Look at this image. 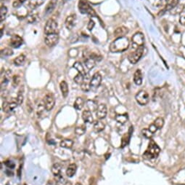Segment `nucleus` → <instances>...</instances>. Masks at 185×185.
Here are the masks:
<instances>
[{
	"label": "nucleus",
	"mask_w": 185,
	"mask_h": 185,
	"mask_svg": "<svg viewBox=\"0 0 185 185\" xmlns=\"http://www.w3.org/2000/svg\"><path fill=\"white\" fill-rule=\"evenodd\" d=\"M129 47V41L127 37H118L111 43L110 50L112 53H123L128 50Z\"/></svg>",
	"instance_id": "f257e3e1"
},
{
	"label": "nucleus",
	"mask_w": 185,
	"mask_h": 185,
	"mask_svg": "<svg viewBox=\"0 0 185 185\" xmlns=\"http://www.w3.org/2000/svg\"><path fill=\"white\" fill-rule=\"evenodd\" d=\"M160 152V147L158 146V144L153 140H151L150 142L149 143L148 149L143 154V157L148 158V159H154V158H156L158 156Z\"/></svg>",
	"instance_id": "f03ea898"
},
{
	"label": "nucleus",
	"mask_w": 185,
	"mask_h": 185,
	"mask_svg": "<svg viewBox=\"0 0 185 185\" xmlns=\"http://www.w3.org/2000/svg\"><path fill=\"white\" fill-rule=\"evenodd\" d=\"M79 9L83 14H88L91 16H97L94 10L90 6L86 0H80L79 2Z\"/></svg>",
	"instance_id": "7ed1b4c3"
},
{
	"label": "nucleus",
	"mask_w": 185,
	"mask_h": 185,
	"mask_svg": "<svg viewBox=\"0 0 185 185\" xmlns=\"http://www.w3.org/2000/svg\"><path fill=\"white\" fill-rule=\"evenodd\" d=\"M143 52H144V46L137 48L134 52H133L129 56V58H128L129 61L131 64H136L140 60L143 55Z\"/></svg>",
	"instance_id": "20e7f679"
},
{
	"label": "nucleus",
	"mask_w": 185,
	"mask_h": 185,
	"mask_svg": "<svg viewBox=\"0 0 185 185\" xmlns=\"http://www.w3.org/2000/svg\"><path fill=\"white\" fill-rule=\"evenodd\" d=\"M131 43L134 48L136 49L139 48V47H142L145 43V37L143 34L141 32H137L134 34L133 37H131Z\"/></svg>",
	"instance_id": "39448f33"
},
{
	"label": "nucleus",
	"mask_w": 185,
	"mask_h": 185,
	"mask_svg": "<svg viewBox=\"0 0 185 185\" xmlns=\"http://www.w3.org/2000/svg\"><path fill=\"white\" fill-rule=\"evenodd\" d=\"M135 99L137 102L141 106L147 105L150 101L149 94L145 90H140L135 96Z\"/></svg>",
	"instance_id": "423d86ee"
},
{
	"label": "nucleus",
	"mask_w": 185,
	"mask_h": 185,
	"mask_svg": "<svg viewBox=\"0 0 185 185\" xmlns=\"http://www.w3.org/2000/svg\"><path fill=\"white\" fill-rule=\"evenodd\" d=\"M57 29H58V24L57 22L52 18H50L47 20L46 24L44 26V33L47 34H50L56 33Z\"/></svg>",
	"instance_id": "0eeeda50"
},
{
	"label": "nucleus",
	"mask_w": 185,
	"mask_h": 185,
	"mask_svg": "<svg viewBox=\"0 0 185 185\" xmlns=\"http://www.w3.org/2000/svg\"><path fill=\"white\" fill-rule=\"evenodd\" d=\"M44 42L45 44L48 47H50V48L54 47L59 42V34L57 32L56 33L50 34H47L46 35V37H45Z\"/></svg>",
	"instance_id": "6e6552de"
},
{
	"label": "nucleus",
	"mask_w": 185,
	"mask_h": 185,
	"mask_svg": "<svg viewBox=\"0 0 185 185\" xmlns=\"http://www.w3.org/2000/svg\"><path fill=\"white\" fill-rule=\"evenodd\" d=\"M18 106H19L18 101L16 98L12 99L10 101H5L2 104V109L5 112H10L14 110Z\"/></svg>",
	"instance_id": "1a4fd4ad"
},
{
	"label": "nucleus",
	"mask_w": 185,
	"mask_h": 185,
	"mask_svg": "<svg viewBox=\"0 0 185 185\" xmlns=\"http://www.w3.org/2000/svg\"><path fill=\"white\" fill-rule=\"evenodd\" d=\"M44 103L47 111H51L55 104V99L52 93H48L45 96L44 99Z\"/></svg>",
	"instance_id": "9d476101"
},
{
	"label": "nucleus",
	"mask_w": 185,
	"mask_h": 185,
	"mask_svg": "<svg viewBox=\"0 0 185 185\" xmlns=\"http://www.w3.org/2000/svg\"><path fill=\"white\" fill-rule=\"evenodd\" d=\"M107 114V109L105 103H100L98 105L97 109L96 111V117L98 120H103L106 118Z\"/></svg>",
	"instance_id": "9b49d317"
},
{
	"label": "nucleus",
	"mask_w": 185,
	"mask_h": 185,
	"mask_svg": "<svg viewBox=\"0 0 185 185\" xmlns=\"http://www.w3.org/2000/svg\"><path fill=\"white\" fill-rule=\"evenodd\" d=\"M23 42V40L20 36L15 34L12 36L10 39H9V45L13 48H18L20 47Z\"/></svg>",
	"instance_id": "f8f14e48"
},
{
	"label": "nucleus",
	"mask_w": 185,
	"mask_h": 185,
	"mask_svg": "<svg viewBox=\"0 0 185 185\" xmlns=\"http://www.w3.org/2000/svg\"><path fill=\"white\" fill-rule=\"evenodd\" d=\"M102 82V76L99 72L95 73L90 80V85L94 88H97Z\"/></svg>",
	"instance_id": "ddd939ff"
},
{
	"label": "nucleus",
	"mask_w": 185,
	"mask_h": 185,
	"mask_svg": "<svg viewBox=\"0 0 185 185\" xmlns=\"http://www.w3.org/2000/svg\"><path fill=\"white\" fill-rule=\"evenodd\" d=\"M75 20H76V16L75 14H72L67 17L65 24V27L67 28L68 30H71L74 27L75 24Z\"/></svg>",
	"instance_id": "4468645a"
},
{
	"label": "nucleus",
	"mask_w": 185,
	"mask_h": 185,
	"mask_svg": "<svg viewBox=\"0 0 185 185\" xmlns=\"http://www.w3.org/2000/svg\"><path fill=\"white\" fill-rule=\"evenodd\" d=\"M128 32H129V29L125 26H120V27L117 28L114 31V35L115 37H116L117 38L118 37H125L126 34H127Z\"/></svg>",
	"instance_id": "2eb2a0df"
},
{
	"label": "nucleus",
	"mask_w": 185,
	"mask_h": 185,
	"mask_svg": "<svg viewBox=\"0 0 185 185\" xmlns=\"http://www.w3.org/2000/svg\"><path fill=\"white\" fill-rule=\"evenodd\" d=\"M82 119L86 123H93L94 119L92 117V112L89 110H84L82 112Z\"/></svg>",
	"instance_id": "dca6fc26"
},
{
	"label": "nucleus",
	"mask_w": 185,
	"mask_h": 185,
	"mask_svg": "<svg viewBox=\"0 0 185 185\" xmlns=\"http://www.w3.org/2000/svg\"><path fill=\"white\" fill-rule=\"evenodd\" d=\"M60 90H61L62 95L64 98H66L68 95L69 92V89H68V83L65 82V81H62L60 83Z\"/></svg>",
	"instance_id": "f3484780"
},
{
	"label": "nucleus",
	"mask_w": 185,
	"mask_h": 185,
	"mask_svg": "<svg viewBox=\"0 0 185 185\" xmlns=\"http://www.w3.org/2000/svg\"><path fill=\"white\" fill-rule=\"evenodd\" d=\"M93 128L95 132H101L105 129V125L101 121V120H97L94 121Z\"/></svg>",
	"instance_id": "a211bd4d"
},
{
	"label": "nucleus",
	"mask_w": 185,
	"mask_h": 185,
	"mask_svg": "<svg viewBox=\"0 0 185 185\" xmlns=\"http://www.w3.org/2000/svg\"><path fill=\"white\" fill-rule=\"evenodd\" d=\"M134 82L137 85H140L142 83V73L140 69H137L134 74Z\"/></svg>",
	"instance_id": "6ab92c4d"
},
{
	"label": "nucleus",
	"mask_w": 185,
	"mask_h": 185,
	"mask_svg": "<svg viewBox=\"0 0 185 185\" xmlns=\"http://www.w3.org/2000/svg\"><path fill=\"white\" fill-rule=\"evenodd\" d=\"M77 171V166L75 163H72L71 165H69L68 167L67 170H66V175H67L68 177L69 178H71L73 177V176L75 174Z\"/></svg>",
	"instance_id": "aec40b11"
},
{
	"label": "nucleus",
	"mask_w": 185,
	"mask_h": 185,
	"mask_svg": "<svg viewBox=\"0 0 185 185\" xmlns=\"http://www.w3.org/2000/svg\"><path fill=\"white\" fill-rule=\"evenodd\" d=\"M128 120H129V116H128V114H126V113L117 114L116 116V122L120 125L125 124L128 121Z\"/></svg>",
	"instance_id": "412c9836"
},
{
	"label": "nucleus",
	"mask_w": 185,
	"mask_h": 185,
	"mask_svg": "<svg viewBox=\"0 0 185 185\" xmlns=\"http://www.w3.org/2000/svg\"><path fill=\"white\" fill-rule=\"evenodd\" d=\"M51 171H52V174H53L54 176L59 177L60 174H61L62 165H60V163H54V165H52Z\"/></svg>",
	"instance_id": "4be33fe9"
},
{
	"label": "nucleus",
	"mask_w": 185,
	"mask_h": 185,
	"mask_svg": "<svg viewBox=\"0 0 185 185\" xmlns=\"http://www.w3.org/2000/svg\"><path fill=\"white\" fill-rule=\"evenodd\" d=\"M57 3H58V0H51V1H50V2L47 4V7L44 9L45 13L49 14V13H52L54 10V9L55 8Z\"/></svg>",
	"instance_id": "5701e85b"
},
{
	"label": "nucleus",
	"mask_w": 185,
	"mask_h": 185,
	"mask_svg": "<svg viewBox=\"0 0 185 185\" xmlns=\"http://www.w3.org/2000/svg\"><path fill=\"white\" fill-rule=\"evenodd\" d=\"M44 2L45 0H30L29 3H28V6L32 10H34V9L42 5Z\"/></svg>",
	"instance_id": "b1692460"
},
{
	"label": "nucleus",
	"mask_w": 185,
	"mask_h": 185,
	"mask_svg": "<svg viewBox=\"0 0 185 185\" xmlns=\"http://www.w3.org/2000/svg\"><path fill=\"white\" fill-rule=\"evenodd\" d=\"M9 71H7L6 72H5L4 74H2V79H1V87L2 89H3L4 88H5L8 84L9 81Z\"/></svg>",
	"instance_id": "393cba45"
},
{
	"label": "nucleus",
	"mask_w": 185,
	"mask_h": 185,
	"mask_svg": "<svg viewBox=\"0 0 185 185\" xmlns=\"http://www.w3.org/2000/svg\"><path fill=\"white\" fill-rule=\"evenodd\" d=\"M73 68H74L75 69H76V71H78V72L79 74H82L84 75V77L86 76V70H85L84 66H83L82 64L80 63V62H79V61L75 62L74 64H73Z\"/></svg>",
	"instance_id": "a878e982"
},
{
	"label": "nucleus",
	"mask_w": 185,
	"mask_h": 185,
	"mask_svg": "<svg viewBox=\"0 0 185 185\" xmlns=\"http://www.w3.org/2000/svg\"><path fill=\"white\" fill-rule=\"evenodd\" d=\"M60 147H63V148L71 149L72 148V147L73 146V140H71V139H65L60 141Z\"/></svg>",
	"instance_id": "bb28decb"
},
{
	"label": "nucleus",
	"mask_w": 185,
	"mask_h": 185,
	"mask_svg": "<svg viewBox=\"0 0 185 185\" xmlns=\"http://www.w3.org/2000/svg\"><path fill=\"white\" fill-rule=\"evenodd\" d=\"M84 106V100L82 99V97H78L75 99L74 104H73V107L76 109V110H81L82 109Z\"/></svg>",
	"instance_id": "cd10ccee"
},
{
	"label": "nucleus",
	"mask_w": 185,
	"mask_h": 185,
	"mask_svg": "<svg viewBox=\"0 0 185 185\" xmlns=\"http://www.w3.org/2000/svg\"><path fill=\"white\" fill-rule=\"evenodd\" d=\"M84 63L88 70H91L95 66V60L90 57H86L84 61Z\"/></svg>",
	"instance_id": "c85d7f7f"
},
{
	"label": "nucleus",
	"mask_w": 185,
	"mask_h": 185,
	"mask_svg": "<svg viewBox=\"0 0 185 185\" xmlns=\"http://www.w3.org/2000/svg\"><path fill=\"white\" fill-rule=\"evenodd\" d=\"M179 0H172L169 4H168L166 7V8L163 10V12H166L167 10H172L173 9H174L175 7H177L179 5Z\"/></svg>",
	"instance_id": "c756f323"
},
{
	"label": "nucleus",
	"mask_w": 185,
	"mask_h": 185,
	"mask_svg": "<svg viewBox=\"0 0 185 185\" xmlns=\"http://www.w3.org/2000/svg\"><path fill=\"white\" fill-rule=\"evenodd\" d=\"M86 106L88 107V110L91 111V112H94V111H97L98 105L97 103L95 102L94 101H92V100H89V101L86 102Z\"/></svg>",
	"instance_id": "7c9ffc66"
},
{
	"label": "nucleus",
	"mask_w": 185,
	"mask_h": 185,
	"mask_svg": "<svg viewBox=\"0 0 185 185\" xmlns=\"http://www.w3.org/2000/svg\"><path fill=\"white\" fill-rule=\"evenodd\" d=\"M26 60V56H24L23 54L20 55V56H18L16 58H15L14 61H13V63L16 66H21L23 64L24 62H25Z\"/></svg>",
	"instance_id": "2f4dec72"
},
{
	"label": "nucleus",
	"mask_w": 185,
	"mask_h": 185,
	"mask_svg": "<svg viewBox=\"0 0 185 185\" xmlns=\"http://www.w3.org/2000/svg\"><path fill=\"white\" fill-rule=\"evenodd\" d=\"M86 127L84 125H82L80 126H77L75 129V133L78 136H82L86 133Z\"/></svg>",
	"instance_id": "473e14b6"
},
{
	"label": "nucleus",
	"mask_w": 185,
	"mask_h": 185,
	"mask_svg": "<svg viewBox=\"0 0 185 185\" xmlns=\"http://www.w3.org/2000/svg\"><path fill=\"white\" fill-rule=\"evenodd\" d=\"M27 19L28 21L29 22L30 24H34V23L39 21V15H38L37 13H32V14L29 15V16H28Z\"/></svg>",
	"instance_id": "72a5a7b5"
},
{
	"label": "nucleus",
	"mask_w": 185,
	"mask_h": 185,
	"mask_svg": "<svg viewBox=\"0 0 185 185\" xmlns=\"http://www.w3.org/2000/svg\"><path fill=\"white\" fill-rule=\"evenodd\" d=\"M7 14V8L4 5H2L0 8V21L2 22L5 19Z\"/></svg>",
	"instance_id": "f704fd0d"
},
{
	"label": "nucleus",
	"mask_w": 185,
	"mask_h": 185,
	"mask_svg": "<svg viewBox=\"0 0 185 185\" xmlns=\"http://www.w3.org/2000/svg\"><path fill=\"white\" fill-rule=\"evenodd\" d=\"M45 109H46V108H45L44 101H41V103H39V105H38V107H37V113L38 116L39 117L41 116V114H42L43 112H44V110H45Z\"/></svg>",
	"instance_id": "c9c22d12"
},
{
	"label": "nucleus",
	"mask_w": 185,
	"mask_h": 185,
	"mask_svg": "<svg viewBox=\"0 0 185 185\" xmlns=\"http://www.w3.org/2000/svg\"><path fill=\"white\" fill-rule=\"evenodd\" d=\"M84 75H82V74H78L76 75L74 77V82L76 83V84L79 85H82L83 82H84Z\"/></svg>",
	"instance_id": "e433bc0d"
},
{
	"label": "nucleus",
	"mask_w": 185,
	"mask_h": 185,
	"mask_svg": "<svg viewBox=\"0 0 185 185\" xmlns=\"http://www.w3.org/2000/svg\"><path fill=\"white\" fill-rule=\"evenodd\" d=\"M153 123L155 125V126L158 128V129H161L164 125V120L162 118H158L155 120Z\"/></svg>",
	"instance_id": "4c0bfd02"
},
{
	"label": "nucleus",
	"mask_w": 185,
	"mask_h": 185,
	"mask_svg": "<svg viewBox=\"0 0 185 185\" xmlns=\"http://www.w3.org/2000/svg\"><path fill=\"white\" fill-rule=\"evenodd\" d=\"M141 133H142L143 136H145L147 139H151L152 136H153V133H152L148 128H145L141 131Z\"/></svg>",
	"instance_id": "58836bf2"
},
{
	"label": "nucleus",
	"mask_w": 185,
	"mask_h": 185,
	"mask_svg": "<svg viewBox=\"0 0 185 185\" xmlns=\"http://www.w3.org/2000/svg\"><path fill=\"white\" fill-rule=\"evenodd\" d=\"M13 54V51L12 49L6 48H4L1 50V55L2 56H10Z\"/></svg>",
	"instance_id": "ea45409f"
},
{
	"label": "nucleus",
	"mask_w": 185,
	"mask_h": 185,
	"mask_svg": "<svg viewBox=\"0 0 185 185\" xmlns=\"http://www.w3.org/2000/svg\"><path fill=\"white\" fill-rule=\"evenodd\" d=\"M130 136H131V133H130V132H129V133H126V135L124 136V137H123V139H122V146H121V147H126V145L128 144V143H129V139H130Z\"/></svg>",
	"instance_id": "a19ab883"
},
{
	"label": "nucleus",
	"mask_w": 185,
	"mask_h": 185,
	"mask_svg": "<svg viewBox=\"0 0 185 185\" xmlns=\"http://www.w3.org/2000/svg\"><path fill=\"white\" fill-rule=\"evenodd\" d=\"M20 82V77L18 75H15L12 77V85L13 87H17L19 85V83Z\"/></svg>",
	"instance_id": "79ce46f5"
},
{
	"label": "nucleus",
	"mask_w": 185,
	"mask_h": 185,
	"mask_svg": "<svg viewBox=\"0 0 185 185\" xmlns=\"http://www.w3.org/2000/svg\"><path fill=\"white\" fill-rule=\"evenodd\" d=\"M91 85H90V82L87 83L86 82H84L82 84V89L85 92H88L90 90Z\"/></svg>",
	"instance_id": "37998d69"
},
{
	"label": "nucleus",
	"mask_w": 185,
	"mask_h": 185,
	"mask_svg": "<svg viewBox=\"0 0 185 185\" xmlns=\"http://www.w3.org/2000/svg\"><path fill=\"white\" fill-rule=\"evenodd\" d=\"M179 21H180V24L185 27V10H183L182 12L180 13Z\"/></svg>",
	"instance_id": "c03bdc74"
},
{
	"label": "nucleus",
	"mask_w": 185,
	"mask_h": 185,
	"mask_svg": "<svg viewBox=\"0 0 185 185\" xmlns=\"http://www.w3.org/2000/svg\"><path fill=\"white\" fill-rule=\"evenodd\" d=\"M25 1L26 0H16L12 4V6L13 7H15V8H17V7L21 6L22 4H23Z\"/></svg>",
	"instance_id": "a18cd8bd"
},
{
	"label": "nucleus",
	"mask_w": 185,
	"mask_h": 185,
	"mask_svg": "<svg viewBox=\"0 0 185 185\" xmlns=\"http://www.w3.org/2000/svg\"><path fill=\"white\" fill-rule=\"evenodd\" d=\"M17 101H18V104L20 105L23 103V92H21L20 91H19L18 96H17Z\"/></svg>",
	"instance_id": "49530a36"
},
{
	"label": "nucleus",
	"mask_w": 185,
	"mask_h": 185,
	"mask_svg": "<svg viewBox=\"0 0 185 185\" xmlns=\"http://www.w3.org/2000/svg\"><path fill=\"white\" fill-rule=\"evenodd\" d=\"M148 129L150 130V131L151 132H152V133H155L156 131H158V128L157 127H156L154 123H152V124H151L150 126H149V127H148Z\"/></svg>",
	"instance_id": "de8ad7c7"
},
{
	"label": "nucleus",
	"mask_w": 185,
	"mask_h": 185,
	"mask_svg": "<svg viewBox=\"0 0 185 185\" xmlns=\"http://www.w3.org/2000/svg\"><path fill=\"white\" fill-rule=\"evenodd\" d=\"M94 26H95V24H94V22L92 20H90L89 22V24H88L87 29L89 30V31H92V30L93 29V28L94 27Z\"/></svg>",
	"instance_id": "09e8293b"
},
{
	"label": "nucleus",
	"mask_w": 185,
	"mask_h": 185,
	"mask_svg": "<svg viewBox=\"0 0 185 185\" xmlns=\"http://www.w3.org/2000/svg\"><path fill=\"white\" fill-rule=\"evenodd\" d=\"M5 165H7V167H8L9 169H14L15 168V164L14 163H12V161H7L6 163H5Z\"/></svg>",
	"instance_id": "8fccbe9b"
},
{
	"label": "nucleus",
	"mask_w": 185,
	"mask_h": 185,
	"mask_svg": "<svg viewBox=\"0 0 185 185\" xmlns=\"http://www.w3.org/2000/svg\"><path fill=\"white\" fill-rule=\"evenodd\" d=\"M162 2H164V5H167L166 4L169 2V0H161Z\"/></svg>",
	"instance_id": "3c124183"
},
{
	"label": "nucleus",
	"mask_w": 185,
	"mask_h": 185,
	"mask_svg": "<svg viewBox=\"0 0 185 185\" xmlns=\"http://www.w3.org/2000/svg\"><path fill=\"white\" fill-rule=\"evenodd\" d=\"M3 27H2L1 28V37H2V35H3Z\"/></svg>",
	"instance_id": "603ef678"
},
{
	"label": "nucleus",
	"mask_w": 185,
	"mask_h": 185,
	"mask_svg": "<svg viewBox=\"0 0 185 185\" xmlns=\"http://www.w3.org/2000/svg\"><path fill=\"white\" fill-rule=\"evenodd\" d=\"M75 185H83L82 183H80V182H77V183H75Z\"/></svg>",
	"instance_id": "864d4df0"
},
{
	"label": "nucleus",
	"mask_w": 185,
	"mask_h": 185,
	"mask_svg": "<svg viewBox=\"0 0 185 185\" xmlns=\"http://www.w3.org/2000/svg\"><path fill=\"white\" fill-rule=\"evenodd\" d=\"M63 1L64 2H68V1H70V0H63Z\"/></svg>",
	"instance_id": "5fc2aeb1"
},
{
	"label": "nucleus",
	"mask_w": 185,
	"mask_h": 185,
	"mask_svg": "<svg viewBox=\"0 0 185 185\" xmlns=\"http://www.w3.org/2000/svg\"><path fill=\"white\" fill-rule=\"evenodd\" d=\"M2 1H4V0H2Z\"/></svg>",
	"instance_id": "6e6d98bb"
},
{
	"label": "nucleus",
	"mask_w": 185,
	"mask_h": 185,
	"mask_svg": "<svg viewBox=\"0 0 185 185\" xmlns=\"http://www.w3.org/2000/svg\"><path fill=\"white\" fill-rule=\"evenodd\" d=\"M24 185H26V184H24Z\"/></svg>",
	"instance_id": "4d7b16f0"
}]
</instances>
